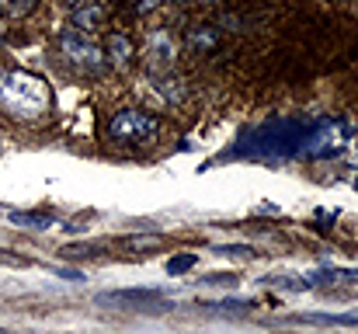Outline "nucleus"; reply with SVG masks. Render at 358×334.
Returning <instances> with one entry per match:
<instances>
[{
  "instance_id": "1",
  "label": "nucleus",
  "mask_w": 358,
  "mask_h": 334,
  "mask_svg": "<svg viewBox=\"0 0 358 334\" xmlns=\"http://www.w3.org/2000/svg\"><path fill=\"white\" fill-rule=\"evenodd\" d=\"M0 105L14 118L35 122V118H42L49 111V88L35 74L7 70V74H0Z\"/></svg>"
},
{
  "instance_id": "2",
  "label": "nucleus",
  "mask_w": 358,
  "mask_h": 334,
  "mask_svg": "<svg viewBox=\"0 0 358 334\" xmlns=\"http://www.w3.org/2000/svg\"><path fill=\"white\" fill-rule=\"evenodd\" d=\"M160 132V122L143 109H119L108 122L112 139H129V143H146Z\"/></svg>"
},
{
  "instance_id": "3",
  "label": "nucleus",
  "mask_w": 358,
  "mask_h": 334,
  "mask_svg": "<svg viewBox=\"0 0 358 334\" xmlns=\"http://www.w3.org/2000/svg\"><path fill=\"white\" fill-rule=\"evenodd\" d=\"M59 53L77 67V70H101L105 67V53H101V46H94L87 35H80L77 28H66L63 35H59Z\"/></svg>"
},
{
  "instance_id": "4",
  "label": "nucleus",
  "mask_w": 358,
  "mask_h": 334,
  "mask_svg": "<svg viewBox=\"0 0 358 334\" xmlns=\"http://www.w3.org/2000/svg\"><path fill=\"white\" fill-rule=\"evenodd\" d=\"M98 307H157V310H171V303L164 300L160 289H112V293H98Z\"/></svg>"
},
{
  "instance_id": "5",
  "label": "nucleus",
  "mask_w": 358,
  "mask_h": 334,
  "mask_svg": "<svg viewBox=\"0 0 358 334\" xmlns=\"http://www.w3.org/2000/svg\"><path fill=\"white\" fill-rule=\"evenodd\" d=\"M105 18H108V11L101 7V4H84V7H77L73 11V28L80 32V35H87V32H94V28H101L105 25Z\"/></svg>"
},
{
  "instance_id": "6",
  "label": "nucleus",
  "mask_w": 358,
  "mask_h": 334,
  "mask_svg": "<svg viewBox=\"0 0 358 334\" xmlns=\"http://www.w3.org/2000/svg\"><path fill=\"white\" fill-rule=\"evenodd\" d=\"M334 282H358V268H320V272H313V275L306 279L310 289H317V286H334Z\"/></svg>"
},
{
  "instance_id": "7",
  "label": "nucleus",
  "mask_w": 358,
  "mask_h": 334,
  "mask_svg": "<svg viewBox=\"0 0 358 334\" xmlns=\"http://www.w3.org/2000/svg\"><path fill=\"white\" fill-rule=\"evenodd\" d=\"M105 49H108L105 56H112V63H115L119 70L129 67V60H132V46H129V39H125V35H119V32H115V35H108Z\"/></svg>"
},
{
  "instance_id": "8",
  "label": "nucleus",
  "mask_w": 358,
  "mask_h": 334,
  "mask_svg": "<svg viewBox=\"0 0 358 334\" xmlns=\"http://www.w3.org/2000/svg\"><path fill=\"white\" fill-rule=\"evenodd\" d=\"M7 220L14 223V226H28V230H49L52 226L49 216H38V213H10Z\"/></svg>"
},
{
  "instance_id": "9",
  "label": "nucleus",
  "mask_w": 358,
  "mask_h": 334,
  "mask_svg": "<svg viewBox=\"0 0 358 334\" xmlns=\"http://www.w3.org/2000/svg\"><path fill=\"white\" fill-rule=\"evenodd\" d=\"M38 7V0H0V11L7 18H28Z\"/></svg>"
},
{
  "instance_id": "10",
  "label": "nucleus",
  "mask_w": 358,
  "mask_h": 334,
  "mask_svg": "<svg viewBox=\"0 0 358 334\" xmlns=\"http://www.w3.org/2000/svg\"><path fill=\"white\" fill-rule=\"evenodd\" d=\"M188 46H195V49H213V46H216V32L202 25V28H195V32L188 35Z\"/></svg>"
},
{
  "instance_id": "11",
  "label": "nucleus",
  "mask_w": 358,
  "mask_h": 334,
  "mask_svg": "<svg viewBox=\"0 0 358 334\" xmlns=\"http://www.w3.org/2000/svg\"><path fill=\"white\" fill-rule=\"evenodd\" d=\"M192 265H195V254H178V258L167 261V272H171V275H181V272H188Z\"/></svg>"
},
{
  "instance_id": "12",
  "label": "nucleus",
  "mask_w": 358,
  "mask_h": 334,
  "mask_svg": "<svg viewBox=\"0 0 358 334\" xmlns=\"http://www.w3.org/2000/svg\"><path fill=\"white\" fill-rule=\"evenodd\" d=\"M0 265H7V268H28L31 261L21 258V254H7V251H0Z\"/></svg>"
},
{
  "instance_id": "13",
  "label": "nucleus",
  "mask_w": 358,
  "mask_h": 334,
  "mask_svg": "<svg viewBox=\"0 0 358 334\" xmlns=\"http://www.w3.org/2000/svg\"><path fill=\"white\" fill-rule=\"evenodd\" d=\"M220 310H230V314H237V310H250L254 303L250 300H223V303H216Z\"/></svg>"
},
{
  "instance_id": "14",
  "label": "nucleus",
  "mask_w": 358,
  "mask_h": 334,
  "mask_svg": "<svg viewBox=\"0 0 358 334\" xmlns=\"http://www.w3.org/2000/svg\"><path fill=\"white\" fill-rule=\"evenodd\" d=\"M56 275L66 279V282H84V272L80 268H56Z\"/></svg>"
},
{
  "instance_id": "15",
  "label": "nucleus",
  "mask_w": 358,
  "mask_h": 334,
  "mask_svg": "<svg viewBox=\"0 0 358 334\" xmlns=\"http://www.w3.org/2000/svg\"><path fill=\"white\" fill-rule=\"evenodd\" d=\"M160 244V237H132L129 240V247H157Z\"/></svg>"
},
{
  "instance_id": "16",
  "label": "nucleus",
  "mask_w": 358,
  "mask_h": 334,
  "mask_svg": "<svg viewBox=\"0 0 358 334\" xmlns=\"http://www.w3.org/2000/svg\"><path fill=\"white\" fill-rule=\"evenodd\" d=\"M202 282H206V286H223V282H234V275H227V272H216V275H206Z\"/></svg>"
},
{
  "instance_id": "17",
  "label": "nucleus",
  "mask_w": 358,
  "mask_h": 334,
  "mask_svg": "<svg viewBox=\"0 0 358 334\" xmlns=\"http://www.w3.org/2000/svg\"><path fill=\"white\" fill-rule=\"evenodd\" d=\"M63 4H70V7H73V11H77V7H84V4H87V0H63Z\"/></svg>"
}]
</instances>
